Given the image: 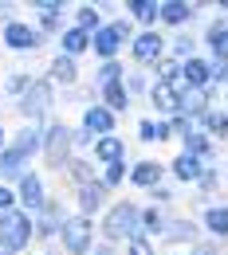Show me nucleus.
<instances>
[{
  "label": "nucleus",
  "instance_id": "1",
  "mask_svg": "<svg viewBox=\"0 0 228 255\" xmlns=\"http://www.w3.org/2000/svg\"><path fill=\"white\" fill-rule=\"evenodd\" d=\"M98 240L118 248V244H130L142 236V204L138 200H110V208L98 216Z\"/></svg>",
  "mask_w": 228,
  "mask_h": 255
},
{
  "label": "nucleus",
  "instance_id": "2",
  "mask_svg": "<svg viewBox=\"0 0 228 255\" xmlns=\"http://www.w3.org/2000/svg\"><path fill=\"white\" fill-rule=\"evenodd\" d=\"M16 114L32 126H43L47 118H55V87L43 75H35L32 87L24 91V98H16Z\"/></svg>",
  "mask_w": 228,
  "mask_h": 255
},
{
  "label": "nucleus",
  "instance_id": "3",
  "mask_svg": "<svg viewBox=\"0 0 228 255\" xmlns=\"http://www.w3.org/2000/svg\"><path fill=\"white\" fill-rule=\"evenodd\" d=\"M35 244V232H32V216L12 208L0 216V255H24Z\"/></svg>",
  "mask_w": 228,
  "mask_h": 255
},
{
  "label": "nucleus",
  "instance_id": "4",
  "mask_svg": "<svg viewBox=\"0 0 228 255\" xmlns=\"http://www.w3.org/2000/svg\"><path fill=\"white\" fill-rule=\"evenodd\" d=\"M98 244V228L91 216H83V212H67L63 220V232H59V248L63 255H91Z\"/></svg>",
  "mask_w": 228,
  "mask_h": 255
},
{
  "label": "nucleus",
  "instance_id": "5",
  "mask_svg": "<svg viewBox=\"0 0 228 255\" xmlns=\"http://www.w3.org/2000/svg\"><path fill=\"white\" fill-rule=\"evenodd\" d=\"M39 157L47 161V169H55V173H63V165L75 157V149H71V126L63 118H47L43 122V153Z\"/></svg>",
  "mask_w": 228,
  "mask_h": 255
},
{
  "label": "nucleus",
  "instance_id": "6",
  "mask_svg": "<svg viewBox=\"0 0 228 255\" xmlns=\"http://www.w3.org/2000/svg\"><path fill=\"white\" fill-rule=\"evenodd\" d=\"M0 43H4V51H12V55H35V51L47 43V35L39 32L32 20L12 16V20L0 28Z\"/></svg>",
  "mask_w": 228,
  "mask_h": 255
},
{
  "label": "nucleus",
  "instance_id": "7",
  "mask_svg": "<svg viewBox=\"0 0 228 255\" xmlns=\"http://www.w3.org/2000/svg\"><path fill=\"white\" fill-rule=\"evenodd\" d=\"M63 220H67V204L63 196H47L43 208L32 212V232H35V244H59V232H63Z\"/></svg>",
  "mask_w": 228,
  "mask_h": 255
},
{
  "label": "nucleus",
  "instance_id": "8",
  "mask_svg": "<svg viewBox=\"0 0 228 255\" xmlns=\"http://www.w3.org/2000/svg\"><path fill=\"white\" fill-rule=\"evenodd\" d=\"M126 47H130V59L142 67V71H146V67L154 71V67L169 55V39H165L158 28H154V32H134V39L126 43Z\"/></svg>",
  "mask_w": 228,
  "mask_h": 255
},
{
  "label": "nucleus",
  "instance_id": "9",
  "mask_svg": "<svg viewBox=\"0 0 228 255\" xmlns=\"http://www.w3.org/2000/svg\"><path fill=\"white\" fill-rule=\"evenodd\" d=\"M12 189H16V204H20V212H28V216L39 212V208H43V200L51 196V192H47V177H43L39 169H28Z\"/></svg>",
  "mask_w": 228,
  "mask_h": 255
},
{
  "label": "nucleus",
  "instance_id": "10",
  "mask_svg": "<svg viewBox=\"0 0 228 255\" xmlns=\"http://www.w3.org/2000/svg\"><path fill=\"white\" fill-rule=\"evenodd\" d=\"M197 240H201V224L193 216H169V224H165L158 244H165L169 252H177V248H193Z\"/></svg>",
  "mask_w": 228,
  "mask_h": 255
},
{
  "label": "nucleus",
  "instance_id": "11",
  "mask_svg": "<svg viewBox=\"0 0 228 255\" xmlns=\"http://www.w3.org/2000/svg\"><path fill=\"white\" fill-rule=\"evenodd\" d=\"M63 0H32V24L39 28L43 35H55L59 39V32H63Z\"/></svg>",
  "mask_w": 228,
  "mask_h": 255
},
{
  "label": "nucleus",
  "instance_id": "12",
  "mask_svg": "<svg viewBox=\"0 0 228 255\" xmlns=\"http://www.w3.org/2000/svg\"><path fill=\"white\" fill-rule=\"evenodd\" d=\"M110 208V192H106V185L102 181H91V185H79L75 189V212H83V216H102Z\"/></svg>",
  "mask_w": 228,
  "mask_h": 255
},
{
  "label": "nucleus",
  "instance_id": "13",
  "mask_svg": "<svg viewBox=\"0 0 228 255\" xmlns=\"http://www.w3.org/2000/svg\"><path fill=\"white\" fill-rule=\"evenodd\" d=\"M43 79L51 83V87H63V91H75L79 87V79H83V71H79V63L75 59H67V55H51V63H47V71H43Z\"/></svg>",
  "mask_w": 228,
  "mask_h": 255
},
{
  "label": "nucleus",
  "instance_id": "14",
  "mask_svg": "<svg viewBox=\"0 0 228 255\" xmlns=\"http://www.w3.org/2000/svg\"><path fill=\"white\" fill-rule=\"evenodd\" d=\"M79 126L87 129L91 137H106V133H114L118 118H114L102 102H87V106H83V114H79Z\"/></svg>",
  "mask_w": 228,
  "mask_h": 255
},
{
  "label": "nucleus",
  "instance_id": "15",
  "mask_svg": "<svg viewBox=\"0 0 228 255\" xmlns=\"http://www.w3.org/2000/svg\"><path fill=\"white\" fill-rule=\"evenodd\" d=\"M165 173H169V169H165L162 161H154V157H142V161H134V165H130V177H126V181H130L134 189L150 192V189H158V185L165 181Z\"/></svg>",
  "mask_w": 228,
  "mask_h": 255
},
{
  "label": "nucleus",
  "instance_id": "16",
  "mask_svg": "<svg viewBox=\"0 0 228 255\" xmlns=\"http://www.w3.org/2000/svg\"><path fill=\"white\" fill-rule=\"evenodd\" d=\"M8 145L20 153V157H39L43 153V126H32V122H24V126L16 129V133H8Z\"/></svg>",
  "mask_w": 228,
  "mask_h": 255
},
{
  "label": "nucleus",
  "instance_id": "17",
  "mask_svg": "<svg viewBox=\"0 0 228 255\" xmlns=\"http://www.w3.org/2000/svg\"><path fill=\"white\" fill-rule=\"evenodd\" d=\"M201 232L213 240V244H225L228 240V204H205V212H201Z\"/></svg>",
  "mask_w": 228,
  "mask_h": 255
},
{
  "label": "nucleus",
  "instance_id": "18",
  "mask_svg": "<svg viewBox=\"0 0 228 255\" xmlns=\"http://www.w3.org/2000/svg\"><path fill=\"white\" fill-rule=\"evenodd\" d=\"M158 20H162V28H189L197 20V4H189V0H162Z\"/></svg>",
  "mask_w": 228,
  "mask_h": 255
},
{
  "label": "nucleus",
  "instance_id": "19",
  "mask_svg": "<svg viewBox=\"0 0 228 255\" xmlns=\"http://www.w3.org/2000/svg\"><path fill=\"white\" fill-rule=\"evenodd\" d=\"M181 79H185L189 91H209V87H213V59H205V55L185 59V63H181Z\"/></svg>",
  "mask_w": 228,
  "mask_h": 255
},
{
  "label": "nucleus",
  "instance_id": "20",
  "mask_svg": "<svg viewBox=\"0 0 228 255\" xmlns=\"http://www.w3.org/2000/svg\"><path fill=\"white\" fill-rule=\"evenodd\" d=\"M165 169H169V177H173L177 185H193V189H197V181L205 177V161H201V157H189V153H177Z\"/></svg>",
  "mask_w": 228,
  "mask_h": 255
},
{
  "label": "nucleus",
  "instance_id": "21",
  "mask_svg": "<svg viewBox=\"0 0 228 255\" xmlns=\"http://www.w3.org/2000/svg\"><path fill=\"white\" fill-rule=\"evenodd\" d=\"M126 43L118 39V32L110 28V24H102L95 35H91V51H95V59L98 63H110V59H118V51H122Z\"/></svg>",
  "mask_w": 228,
  "mask_h": 255
},
{
  "label": "nucleus",
  "instance_id": "22",
  "mask_svg": "<svg viewBox=\"0 0 228 255\" xmlns=\"http://www.w3.org/2000/svg\"><path fill=\"white\" fill-rule=\"evenodd\" d=\"M55 47H59V55H67V59L79 63V55L91 51V35L83 32V28H75V24H67L63 32H59V39H55Z\"/></svg>",
  "mask_w": 228,
  "mask_h": 255
},
{
  "label": "nucleus",
  "instance_id": "23",
  "mask_svg": "<svg viewBox=\"0 0 228 255\" xmlns=\"http://www.w3.org/2000/svg\"><path fill=\"white\" fill-rule=\"evenodd\" d=\"M122 157H126V137H118V133L95 137V145H91V161H95L98 169L110 165V161H122Z\"/></svg>",
  "mask_w": 228,
  "mask_h": 255
},
{
  "label": "nucleus",
  "instance_id": "24",
  "mask_svg": "<svg viewBox=\"0 0 228 255\" xmlns=\"http://www.w3.org/2000/svg\"><path fill=\"white\" fill-rule=\"evenodd\" d=\"M146 98H150V106H154V118H173V114L181 110V95H177L173 87H162V83H154Z\"/></svg>",
  "mask_w": 228,
  "mask_h": 255
},
{
  "label": "nucleus",
  "instance_id": "25",
  "mask_svg": "<svg viewBox=\"0 0 228 255\" xmlns=\"http://www.w3.org/2000/svg\"><path fill=\"white\" fill-rule=\"evenodd\" d=\"M201 43L209 47L213 59H228V20H225V16L209 20V28H205V39H201Z\"/></svg>",
  "mask_w": 228,
  "mask_h": 255
},
{
  "label": "nucleus",
  "instance_id": "26",
  "mask_svg": "<svg viewBox=\"0 0 228 255\" xmlns=\"http://www.w3.org/2000/svg\"><path fill=\"white\" fill-rule=\"evenodd\" d=\"M158 0H126V16H130L134 24H142V32H154V28H162V20H158Z\"/></svg>",
  "mask_w": 228,
  "mask_h": 255
},
{
  "label": "nucleus",
  "instance_id": "27",
  "mask_svg": "<svg viewBox=\"0 0 228 255\" xmlns=\"http://www.w3.org/2000/svg\"><path fill=\"white\" fill-rule=\"evenodd\" d=\"M98 102H102L114 118H118V114H130V106H134L126 83H110V87H102V91H98Z\"/></svg>",
  "mask_w": 228,
  "mask_h": 255
},
{
  "label": "nucleus",
  "instance_id": "28",
  "mask_svg": "<svg viewBox=\"0 0 228 255\" xmlns=\"http://www.w3.org/2000/svg\"><path fill=\"white\" fill-rule=\"evenodd\" d=\"M181 153H189V157H201L205 165H213V157H217V141H213L209 133L193 129V133H185V137H181Z\"/></svg>",
  "mask_w": 228,
  "mask_h": 255
},
{
  "label": "nucleus",
  "instance_id": "29",
  "mask_svg": "<svg viewBox=\"0 0 228 255\" xmlns=\"http://www.w3.org/2000/svg\"><path fill=\"white\" fill-rule=\"evenodd\" d=\"M63 177L71 181V189H79V185H91V181H98V169L91 157H83V153H75V157L63 165Z\"/></svg>",
  "mask_w": 228,
  "mask_h": 255
},
{
  "label": "nucleus",
  "instance_id": "30",
  "mask_svg": "<svg viewBox=\"0 0 228 255\" xmlns=\"http://www.w3.org/2000/svg\"><path fill=\"white\" fill-rule=\"evenodd\" d=\"M165 224H169V212L165 208H158V204H142V236L146 240H162V232H165Z\"/></svg>",
  "mask_w": 228,
  "mask_h": 255
},
{
  "label": "nucleus",
  "instance_id": "31",
  "mask_svg": "<svg viewBox=\"0 0 228 255\" xmlns=\"http://www.w3.org/2000/svg\"><path fill=\"white\" fill-rule=\"evenodd\" d=\"M197 129H201V133H209L213 141H217V137H228V110H225V106H213V110L197 122Z\"/></svg>",
  "mask_w": 228,
  "mask_h": 255
},
{
  "label": "nucleus",
  "instance_id": "32",
  "mask_svg": "<svg viewBox=\"0 0 228 255\" xmlns=\"http://www.w3.org/2000/svg\"><path fill=\"white\" fill-rule=\"evenodd\" d=\"M126 177H130V161H126V157H122V161H110V165H102V169H98V181L106 185V192L122 189V185H126Z\"/></svg>",
  "mask_w": 228,
  "mask_h": 255
},
{
  "label": "nucleus",
  "instance_id": "33",
  "mask_svg": "<svg viewBox=\"0 0 228 255\" xmlns=\"http://www.w3.org/2000/svg\"><path fill=\"white\" fill-rule=\"evenodd\" d=\"M71 12H75V28H83L87 35H95L98 28L106 24V20H102V8H98V4H79V8H71Z\"/></svg>",
  "mask_w": 228,
  "mask_h": 255
},
{
  "label": "nucleus",
  "instance_id": "34",
  "mask_svg": "<svg viewBox=\"0 0 228 255\" xmlns=\"http://www.w3.org/2000/svg\"><path fill=\"white\" fill-rule=\"evenodd\" d=\"M126 79V63L122 59H110V63H98L95 67V95L102 87H110V83H122Z\"/></svg>",
  "mask_w": 228,
  "mask_h": 255
},
{
  "label": "nucleus",
  "instance_id": "35",
  "mask_svg": "<svg viewBox=\"0 0 228 255\" xmlns=\"http://www.w3.org/2000/svg\"><path fill=\"white\" fill-rule=\"evenodd\" d=\"M32 71H8V75H4V87H0V95H8L12 98V102H16V98H24V91H28V87H32Z\"/></svg>",
  "mask_w": 228,
  "mask_h": 255
},
{
  "label": "nucleus",
  "instance_id": "36",
  "mask_svg": "<svg viewBox=\"0 0 228 255\" xmlns=\"http://www.w3.org/2000/svg\"><path fill=\"white\" fill-rule=\"evenodd\" d=\"M193 55H197V39H189V35H173V39H169V59L185 63V59H193Z\"/></svg>",
  "mask_w": 228,
  "mask_h": 255
},
{
  "label": "nucleus",
  "instance_id": "37",
  "mask_svg": "<svg viewBox=\"0 0 228 255\" xmlns=\"http://www.w3.org/2000/svg\"><path fill=\"white\" fill-rule=\"evenodd\" d=\"M122 83H126L130 98H134V95H150V87H154V79H150L142 67H138V71H126V79H122Z\"/></svg>",
  "mask_w": 228,
  "mask_h": 255
},
{
  "label": "nucleus",
  "instance_id": "38",
  "mask_svg": "<svg viewBox=\"0 0 228 255\" xmlns=\"http://www.w3.org/2000/svg\"><path fill=\"white\" fill-rule=\"evenodd\" d=\"M91 145H95V137H91L87 129L71 126V149H75V153H91Z\"/></svg>",
  "mask_w": 228,
  "mask_h": 255
},
{
  "label": "nucleus",
  "instance_id": "39",
  "mask_svg": "<svg viewBox=\"0 0 228 255\" xmlns=\"http://www.w3.org/2000/svg\"><path fill=\"white\" fill-rule=\"evenodd\" d=\"M138 141L142 145H158V122L154 118H138Z\"/></svg>",
  "mask_w": 228,
  "mask_h": 255
},
{
  "label": "nucleus",
  "instance_id": "40",
  "mask_svg": "<svg viewBox=\"0 0 228 255\" xmlns=\"http://www.w3.org/2000/svg\"><path fill=\"white\" fill-rule=\"evenodd\" d=\"M177 200V192H173V185H158V189H150V204H158V208H165V204H173Z\"/></svg>",
  "mask_w": 228,
  "mask_h": 255
},
{
  "label": "nucleus",
  "instance_id": "41",
  "mask_svg": "<svg viewBox=\"0 0 228 255\" xmlns=\"http://www.w3.org/2000/svg\"><path fill=\"white\" fill-rule=\"evenodd\" d=\"M106 24L118 32V39H122V43H130V39H134V20H130V16H114V20H106Z\"/></svg>",
  "mask_w": 228,
  "mask_h": 255
},
{
  "label": "nucleus",
  "instance_id": "42",
  "mask_svg": "<svg viewBox=\"0 0 228 255\" xmlns=\"http://www.w3.org/2000/svg\"><path fill=\"white\" fill-rule=\"evenodd\" d=\"M126 255H158V244L154 240H146V236H138L126 244Z\"/></svg>",
  "mask_w": 228,
  "mask_h": 255
},
{
  "label": "nucleus",
  "instance_id": "43",
  "mask_svg": "<svg viewBox=\"0 0 228 255\" xmlns=\"http://www.w3.org/2000/svg\"><path fill=\"white\" fill-rule=\"evenodd\" d=\"M217 181H221V169H217V165H205V177L197 181V189H201V192H213V189H217Z\"/></svg>",
  "mask_w": 228,
  "mask_h": 255
},
{
  "label": "nucleus",
  "instance_id": "44",
  "mask_svg": "<svg viewBox=\"0 0 228 255\" xmlns=\"http://www.w3.org/2000/svg\"><path fill=\"white\" fill-rule=\"evenodd\" d=\"M12 208H20V204H16V189L0 181V216H4V212H12Z\"/></svg>",
  "mask_w": 228,
  "mask_h": 255
},
{
  "label": "nucleus",
  "instance_id": "45",
  "mask_svg": "<svg viewBox=\"0 0 228 255\" xmlns=\"http://www.w3.org/2000/svg\"><path fill=\"white\" fill-rule=\"evenodd\" d=\"M158 122V145L162 141H173V126H169V118H154Z\"/></svg>",
  "mask_w": 228,
  "mask_h": 255
},
{
  "label": "nucleus",
  "instance_id": "46",
  "mask_svg": "<svg viewBox=\"0 0 228 255\" xmlns=\"http://www.w3.org/2000/svg\"><path fill=\"white\" fill-rule=\"evenodd\" d=\"M91 255H118V248H110V244H102V240H98V244H95V252H91Z\"/></svg>",
  "mask_w": 228,
  "mask_h": 255
},
{
  "label": "nucleus",
  "instance_id": "47",
  "mask_svg": "<svg viewBox=\"0 0 228 255\" xmlns=\"http://www.w3.org/2000/svg\"><path fill=\"white\" fill-rule=\"evenodd\" d=\"M0 20H4V24L12 20V4H0Z\"/></svg>",
  "mask_w": 228,
  "mask_h": 255
},
{
  "label": "nucleus",
  "instance_id": "48",
  "mask_svg": "<svg viewBox=\"0 0 228 255\" xmlns=\"http://www.w3.org/2000/svg\"><path fill=\"white\" fill-rule=\"evenodd\" d=\"M217 12H221V16L228 20V0H217Z\"/></svg>",
  "mask_w": 228,
  "mask_h": 255
},
{
  "label": "nucleus",
  "instance_id": "49",
  "mask_svg": "<svg viewBox=\"0 0 228 255\" xmlns=\"http://www.w3.org/2000/svg\"><path fill=\"white\" fill-rule=\"evenodd\" d=\"M8 145V129H4V122H0V149Z\"/></svg>",
  "mask_w": 228,
  "mask_h": 255
},
{
  "label": "nucleus",
  "instance_id": "50",
  "mask_svg": "<svg viewBox=\"0 0 228 255\" xmlns=\"http://www.w3.org/2000/svg\"><path fill=\"white\" fill-rule=\"evenodd\" d=\"M165 255H189V248H177V252H165Z\"/></svg>",
  "mask_w": 228,
  "mask_h": 255
},
{
  "label": "nucleus",
  "instance_id": "51",
  "mask_svg": "<svg viewBox=\"0 0 228 255\" xmlns=\"http://www.w3.org/2000/svg\"><path fill=\"white\" fill-rule=\"evenodd\" d=\"M225 181H228V161H225Z\"/></svg>",
  "mask_w": 228,
  "mask_h": 255
}]
</instances>
